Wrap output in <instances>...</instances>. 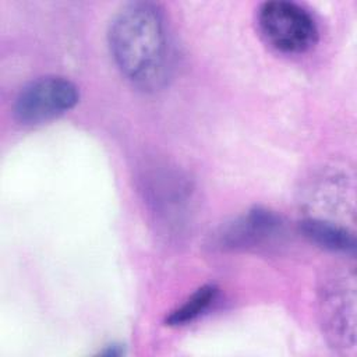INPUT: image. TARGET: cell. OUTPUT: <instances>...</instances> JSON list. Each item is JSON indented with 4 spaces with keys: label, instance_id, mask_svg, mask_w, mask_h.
Listing matches in <instances>:
<instances>
[{
    "label": "cell",
    "instance_id": "obj_3",
    "mask_svg": "<svg viewBox=\"0 0 357 357\" xmlns=\"http://www.w3.org/2000/svg\"><path fill=\"white\" fill-rule=\"evenodd\" d=\"M78 99L79 92L73 81L46 75L31 81L18 92L13 112L21 124H40L71 110Z\"/></svg>",
    "mask_w": 357,
    "mask_h": 357
},
{
    "label": "cell",
    "instance_id": "obj_2",
    "mask_svg": "<svg viewBox=\"0 0 357 357\" xmlns=\"http://www.w3.org/2000/svg\"><path fill=\"white\" fill-rule=\"evenodd\" d=\"M258 28L275 50L298 54L318 40V26L312 15L300 4L286 0L264 3L258 10Z\"/></svg>",
    "mask_w": 357,
    "mask_h": 357
},
{
    "label": "cell",
    "instance_id": "obj_6",
    "mask_svg": "<svg viewBox=\"0 0 357 357\" xmlns=\"http://www.w3.org/2000/svg\"><path fill=\"white\" fill-rule=\"evenodd\" d=\"M300 230L310 241L325 250L343 254L356 251L354 231L340 223L307 216L300 222Z\"/></svg>",
    "mask_w": 357,
    "mask_h": 357
},
{
    "label": "cell",
    "instance_id": "obj_7",
    "mask_svg": "<svg viewBox=\"0 0 357 357\" xmlns=\"http://www.w3.org/2000/svg\"><path fill=\"white\" fill-rule=\"evenodd\" d=\"M216 294L218 287L212 283L198 287L183 304H180L166 317V325L178 326L192 322L211 307L216 298Z\"/></svg>",
    "mask_w": 357,
    "mask_h": 357
},
{
    "label": "cell",
    "instance_id": "obj_4",
    "mask_svg": "<svg viewBox=\"0 0 357 357\" xmlns=\"http://www.w3.org/2000/svg\"><path fill=\"white\" fill-rule=\"evenodd\" d=\"M354 280L335 276L321 290V315L325 333L336 347L354 346Z\"/></svg>",
    "mask_w": 357,
    "mask_h": 357
},
{
    "label": "cell",
    "instance_id": "obj_5",
    "mask_svg": "<svg viewBox=\"0 0 357 357\" xmlns=\"http://www.w3.org/2000/svg\"><path fill=\"white\" fill-rule=\"evenodd\" d=\"M280 230L282 222L275 212L255 206L225 225L220 231L216 233L215 244L223 250L255 247L272 240Z\"/></svg>",
    "mask_w": 357,
    "mask_h": 357
},
{
    "label": "cell",
    "instance_id": "obj_1",
    "mask_svg": "<svg viewBox=\"0 0 357 357\" xmlns=\"http://www.w3.org/2000/svg\"><path fill=\"white\" fill-rule=\"evenodd\" d=\"M107 45L120 73L137 88H162L172 68V49L159 6L134 1L123 6L107 31Z\"/></svg>",
    "mask_w": 357,
    "mask_h": 357
}]
</instances>
